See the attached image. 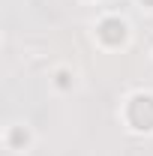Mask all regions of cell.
<instances>
[{"label":"cell","instance_id":"cell-1","mask_svg":"<svg viewBox=\"0 0 153 156\" xmlns=\"http://www.w3.org/2000/svg\"><path fill=\"white\" fill-rule=\"evenodd\" d=\"M102 36L108 39V42H117V39H123V24H120V21H105V24H102Z\"/></svg>","mask_w":153,"mask_h":156},{"label":"cell","instance_id":"cell-2","mask_svg":"<svg viewBox=\"0 0 153 156\" xmlns=\"http://www.w3.org/2000/svg\"><path fill=\"white\" fill-rule=\"evenodd\" d=\"M150 3H153V0H150Z\"/></svg>","mask_w":153,"mask_h":156}]
</instances>
